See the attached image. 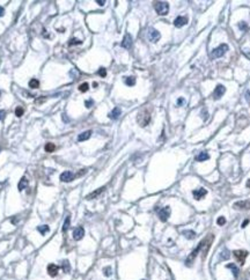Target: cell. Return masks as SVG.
Masks as SVG:
<instances>
[{
  "mask_svg": "<svg viewBox=\"0 0 250 280\" xmlns=\"http://www.w3.org/2000/svg\"><path fill=\"white\" fill-rule=\"evenodd\" d=\"M248 223H249V220H245V221H244V222L242 223V228H244V227H245V226H247Z\"/></svg>",
  "mask_w": 250,
  "mask_h": 280,
  "instance_id": "cell-40",
  "label": "cell"
},
{
  "mask_svg": "<svg viewBox=\"0 0 250 280\" xmlns=\"http://www.w3.org/2000/svg\"><path fill=\"white\" fill-rule=\"evenodd\" d=\"M160 37H161V35H160V33L156 29L151 28L148 30V38H149V41H152V42L155 43V42H157L160 40Z\"/></svg>",
  "mask_w": 250,
  "mask_h": 280,
  "instance_id": "cell-9",
  "label": "cell"
},
{
  "mask_svg": "<svg viewBox=\"0 0 250 280\" xmlns=\"http://www.w3.org/2000/svg\"><path fill=\"white\" fill-rule=\"evenodd\" d=\"M227 267L232 270V272H233L234 277H237V275H238V268L236 267V265H235V264H228V265H227Z\"/></svg>",
  "mask_w": 250,
  "mask_h": 280,
  "instance_id": "cell-24",
  "label": "cell"
},
{
  "mask_svg": "<svg viewBox=\"0 0 250 280\" xmlns=\"http://www.w3.org/2000/svg\"><path fill=\"white\" fill-rule=\"evenodd\" d=\"M83 236H85V229H83L82 227H76L73 230V238L75 241H80Z\"/></svg>",
  "mask_w": 250,
  "mask_h": 280,
  "instance_id": "cell-10",
  "label": "cell"
},
{
  "mask_svg": "<svg viewBox=\"0 0 250 280\" xmlns=\"http://www.w3.org/2000/svg\"><path fill=\"white\" fill-rule=\"evenodd\" d=\"M238 27H240V29L241 30H247V25H245V22H241V23H238Z\"/></svg>",
  "mask_w": 250,
  "mask_h": 280,
  "instance_id": "cell-35",
  "label": "cell"
},
{
  "mask_svg": "<svg viewBox=\"0 0 250 280\" xmlns=\"http://www.w3.org/2000/svg\"><path fill=\"white\" fill-rule=\"evenodd\" d=\"M91 136H92V131H85V132H82L81 134H79L78 140H79V141H85V140H88V139L91 138Z\"/></svg>",
  "mask_w": 250,
  "mask_h": 280,
  "instance_id": "cell-17",
  "label": "cell"
},
{
  "mask_svg": "<svg viewBox=\"0 0 250 280\" xmlns=\"http://www.w3.org/2000/svg\"><path fill=\"white\" fill-rule=\"evenodd\" d=\"M187 238H189V240H192V238H195V236H196V233L193 232V230H183V233H182Z\"/></svg>",
  "mask_w": 250,
  "mask_h": 280,
  "instance_id": "cell-21",
  "label": "cell"
},
{
  "mask_svg": "<svg viewBox=\"0 0 250 280\" xmlns=\"http://www.w3.org/2000/svg\"><path fill=\"white\" fill-rule=\"evenodd\" d=\"M206 193H207V191L203 188H199V189H196L192 191V195H193L195 199H197V200H200L202 198H204L206 196Z\"/></svg>",
  "mask_w": 250,
  "mask_h": 280,
  "instance_id": "cell-11",
  "label": "cell"
},
{
  "mask_svg": "<svg viewBox=\"0 0 250 280\" xmlns=\"http://www.w3.org/2000/svg\"><path fill=\"white\" fill-rule=\"evenodd\" d=\"M208 159H210V155H208L207 152H200V153L196 156V161H198V162H203V161H206V160H208Z\"/></svg>",
  "mask_w": 250,
  "mask_h": 280,
  "instance_id": "cell-16",
  "label": "cell"
},
{
  "mask_svg": "<svg viewBox=\"0 0 250 280\" xmlns=\"http://www.w3.org/2000/svg\"><path fill=\"white\" fill-rule=\"evenodd\" d=\"M217 223H218L219 226H223V225L226 223V219H225L223 217H219L218 220H217Z\"/></svg>",
  "mask_w": 250,
  "mask_h": 280,
  "instance_id": "cell-32",
  "label": "cell"
},
{
  "mask_svg": "<svg viewBox=\"0 0 250 280\" xmlns=\"http://www.w3.org/2000/svg\"><path fill=\"white\" fill-rule=\"evenodd\" d=\"M132 45V38H131V35L130 34H126L124 36V40L122 42V46L125 48V49H130Z\"/></svg>",
  "mask_w": 250,
  "mask_h": 280,
  "instance_id": "cell-14",
  "label": "cell"
},
{
  "mask_svg": "<svg viewBox=\"0 0 250 280\" xmlns=\"http://www.w3.org/2000/svg\"><path fill=\"white\" fill-rule=\"evenodd\" d=\"M230 257V255H229V251L227 250V249H225L222 252H221V255H220V258L221 259H228Z\"/></svg>",
  "mask_w": 250,
  "mask_h": 280,
  "instance_id": "cell-29",
  "label": "cell"
},
{
  "mask_svg": "<svg viewBox=\"0 0 250 280\" xmlns=\"http://www.w3.org/2000/svg\"><path fill=\"white\" fill-rule=\"evenodd\" d=\"M61 268H63L64 272H68V271H69L71 266H69L68 260H64V262H63V264H61Z\"/></svg>",
  "mask_w": 250,
  "mask_h": 280,
  "instance_id": "cell-27",
  "label": "cell"
},
{
  "mask_svg": "<svg viewBox=\"0 0 250 280\" xmlns=\"http://www.w3.org/2000/svg\"><path fill=\"white\" fill-rule=\"evenodd\" d=\"M245 99H247V101L250 103V90H248V91L245 93Z\"/></svg>",
  "mask_w": 250,
  "mask_h": 280,
  "instance_id": "cell-37",
  "label": "cell"
},
{
  "mask_svg": "<svg viewBox=\"0 0 250 280\" xmlns=\"http://www.w3.org/2000/svg\"><path fill=\"white\" fill-rule=\"evenodd\" d=\"M104 189H106L104 186H102V188H100V189H97V190L93 191L92 193H89V195H88L86 198H87V199H94V198H97V197H99V196H100V195H101V193L104 191Z\"/></svg>",
  "mask_w": 250,
  "mask_h": 280,
  "instance_id": "cell-15",
  "label": "cell"
},
{
  "mask_svg": "<svg viewBox=\"0 0 250 280\" xmlns=\"http://www.w3.org/2000/svg\"><path fill=\"white\" fill-rule=\"evenodd\" d=\"M93 103H94V102H93V100H88V101H86V102H85L86 108H91V107L93 106Z\"/></svg>",
  "mask_w": 250,
  "mask_h": 280,
  "instance_id": "cell-36",
  "label": "cell"
},
{
  "mask_svg": "<svg viewBox=\"0 0 250 280\" xmlns=\"http://www.w3.org/2000/svg\"><path fill=\"white\" fill-rule=\"evenodd\" d=\"M23 112H25V110H23L22 107H16V109H15V115H16L18 117H21V116L23 115Z\"/></svg>",
  "mask_w": 250,
  "mask_h": 280,
  "instance_id": "cell-31",
  "label": "cell"
},
{
  "mask_svg": "<svg viewBox=\"0 0 250 280\" xmlns=\"http://www.w3.org/2000/svg\"><path fill=\"white\" fill-rule=\"evenodd\" d=\"M97 73H99V75H100V76H102V78H104V76L107 75V71H106V68H103V67H102V68H100Z\"/></svg>",
  "mask_w": 250,
  "mask_h": 280,
  "instance_id": "cell-33",
  "label": "cell"
},
{
  "mask_svg": "<svg viewBox=\"0 0 250 280\" xmlns=\"http://www.w3.org/2000/svg\"><path fill=\"white\" fill-rule=\"evenodd\" d=\"M28 186V179L26 178V177H22L21 179H20V182H19V185H18V189H19V191H23Z\"/></svg>",
  "mask_w": 250,
  "mask_h": 280,
  "instance_id": "cell-18",
  "label": "cell"
},
{
  "mask_svg": "<svg viewBox=\"0 0 250 280\" xmlns=\"http://www.w3.org/2000/svg\"><path fill=\"white\" fill-rule=\"evenodd\" d=\"M103 273H104L106 277H110V275L112 274V270H111V267H110V266L104 267V268H103Z\"/></svg>",
  "mask_w": 250,
  "mask_h": 280,
  "instance_id": "cell-30",
  "label": "cell"
},
{
  "mask_svg": "<svg viewBox=\"0 0 250 280\" xmlns=\"http://www.w3.org/2000/svg\"><path fill=\"white\" fill-rule=\"evenodd\" d=\"M97 4H99L100 6H103V5L106 4V1H100V0H97Z\"/></svg>",
  "mask_w": 250,
  "mask_h": 280,
  "instance_id": "cell-41",
  "label": "cell"
},
{
  "mask_svg": "<svg viewBox=\"0 0 250 280\" xmlns=\"http://www.w3.org/2000/svg\"><path fill=\"white\" fill-rule=\"evenodd\" d=\"M4 14H5V10L3 7H0V16H3Z\"/></svg>",
  "mask_w": 250,
  "mask_h": 280,
  "instance_id": "cell-39",
  "label": "cell"
},
{
  "mask_svg": "<svg viewBox=\"0 0 250 280\" xmlns=\"http://www.w3.org/2000/svg\"><path fill=\"white\" fill-rule=\"evenodd\" d=\"M225 91H226V87L222 86V84H218V86L215 87L214 91H213V99H214V100H219V99H221V97L223 96V94H225Z\"/></svg>",
  "mask_w": 250,
  "mask_h": 280,
  "instance_id": "cell-6",
  "label": "cell"
},
{
  "mask_svg": "<svg viewBox=\"0 0 250 280\" xmlns=\"http://www.w3.org/2000/svg\"><path fill=\"white\" fill-rule=\"evenodd\" d=\"M159 218L162 222H166L167 220H168L169 215H170V207L169 206H166V207H162L159 210Z\"/></svg>",
  "mask_w": 250,
  "mask_h": 280,
  "instance_id": "cell-4",
  "label": "cell"
},
{
  "mask_svg": "<svg viewBox=\"0 0 250 280\" xmlns=\"http://www.w3.org/2000/svg\"><path fill=\"white\" fill-rule=\"evenodd\" d=\"M154 8H155V11L159 15H166V14H168L169 5L167 3H163V1H157V3L154 4Z\"/></svg>",
  "mask_w": 250,
  "mask_h": 280,
  "instance_id": "cell-3",
  "label": "cell"
},
{
  "mask_svg": "<svg viewBox=\"0 0 250 280\" xmlns=\"http://www.w3.org/2000/svg\"><path fill=\"white\" fill-rule=\"evenodd\" d=\"M88 88H89V84H88L87 82H83V83H81V84L79 86V90H80V91H82V93L87 91V90H88Z\"/></svg>",
  "mask_w": 250,
  "mask_h": 280,
  "instance_id": "cell-26",
  "label": "cell"
},
{
  "mask_svg": "<svg viewBox=\"0 0 250 280\" xmlns=\"http://www.w3.org/2000/svg\"><path fill=\"white\" fill-rule=\"evenodd\" d=\"M45 152H48V153H52L53 151H54V148H56V146L52 144V142H48L46 145H45Z\"/></svg>",
  "mask_w": 250,
  "mask_h": 280,
  "instance_id": "cell-25",
  "label": "cell"
},
{
  "mask_svg": "<svg viewBox=\"0 0 250 280\" xmlns=\"http://www.w3.org/2000/svg\"><path fill=\"white\" fill-rule=\"evenodd\" d=\"M234 208L236 210H250V200H241L234 203Z\"/></svg>",
  "mask_w": 250,
  "mask_h": 280,
  "instance_id": "cell-8",
  "label": "cell"
},
{
  "mask_svg": "<svg viewBox=\"0 0 250 280\" xmlns=\"http://www.w3.org/2000/svg\"><path fill=\"white\" fill-rule=\"evenodd\" d=\"M37 230H38V232H40L42 235H45L46 233H49L50 228H49L48 226H45V225H44V226H38V227H37Z\"/></svg>",
  "mask_w": 250,
  "mask_h": 280,
  "instance_id": "cell-23",
  "label": "cell"
},
{
  "mask_svg": "<svg viewBox=\"0 0 250 280\" xmlns=\"http://www.w3.org/2000/svg\"><path fill=\"white\" fill-rule=\"evenodd\" d=\"M247 186H248V188L250 189V179H248V182H247Z\"/></svg>",
  "mask_w": 250,
  "mask_h": 280,
  "instance_id": "cell-43",
  "label": "cell"
},
{
  "mask_svg": "<svg viewBox=\"0 0 250 280\" xmlns=\"http://www.w3.org/2000/svg\"><path fill=\"white\" fill-rule=\"evenodd\" d=\"M74 178H75V175H74L72 171H69V170H66V171H64V172L60 175V181H61V182H65V183L72 182Z\"/></svg>",
  "mask_w": 250,
  "mask_h": 280,
  "instance_id": "cell-7",
  "label": "cell"
},
{
  "mask_svg": "<svg viewBox=\"0 0 250 280\" xmlns=\"http://www.w3.org/2000/svg\"><path fill=\"white\" fill-rule=\"evenodd\" d=\"M227 51H228V45H227V44H221V45H219L217 49H214V50L211 52V58H212V59L220 58V57H222Z\"/></svg>",
  "mask_w": 250,
  "mask_h": 280,
  "instance_id": "cell-2",
  "label": "cell"
},
{
  "mask_svg": "<svg viewBox=\"0 0 250 280\" xmlns=\"http://www.w3.org/2000/svg\"><path fill=\"white\" fill-rule=\"evenodd\" d=\"M188 23V19L185 16H177L174 21V26L177 27V28H181L183 26H185Z\"/></svg>",
  "mask_w": 250,
  "mask_h": 280,
  "instance_id": "cell-13",
  "label": "cell"
},
{
  "mask_svg": "<svg viewBox=\"0 0 250 280\" xmlns=\"http://www.w3.org/2000/svg\"><path fill=\"white\" fill-rule=\"evenodd\" d=\"M29 87L33 88V89L38 88V87H40V81H38L37 79H31V80L29 81Z\"/></svg>",
  "mask_w": 250,
  "mask_h": 280,
  "instance_id": "cell-22",
  "label": "cell"
},
{
  "mask_svg": "<svg viewBox=\"0 0 250 280\" xmlns=\"http://www.w3.org/2000/svg\"><path fill=\"white\" fill-rule=\"evenodd\" d=\"M137 121H138V123H139V125L141 127H145L151 122V115H149V112L147 110L140 111L139 115H138V117H137Z\"/></svg>",
  "mask_w": 250,
  "mask_h": 280,
  "instance_id": "cell-1",
  "label": "cell"
},
{
  "mask_svg": "<svg viewBox=\"0 0 250 280\" xmlns=\"http://www.w3.org/2000/svg\"><path fill=\"white\" fill-rule=\"evenodd\" d=\"M68 228H69V217H67V218L65 219V222H64V225H63V232L65 233Z\"/></svg>",
  "mask_w": 250,
  "mask_h": 280,
  "instance_id": "cell-28",
  "label": "cell"
},
{
  "mask_svg": "<svg viewBox=\"0 0 250 280\" xmlns=\"http://www.w3.org/2000/svg\"><path fill=\"white\" fill-rule=\"evenodd\" d=\"M124 82H125V84L132 87V86L136 84V78H134V76H127V78H125Z\"/></svg>",
  "mask_w": 250,
  "mask_h": 280,
  "instance_id": "cell-20",
  "label": "cell"
},
{
  "mask_svg": "<svg viewBox=\"0 0 250 280\" xmlns=\"http://www.w3.org/2000/svg\"><path fill=\"white\" fill-rule=\"evenodd\" d=\"M4 115H5V111L4 110H0V121L3 119V117H4Z\"/></svg>",
  "mask_w": 250,
  "mask_h": 280,
  "instance_id": "cell-38",
  "label": "cell"
},
{
  "mask_svg": "<svg viewBox=\"0 0 250 280\" xmlns=\"http://www.w3.org/2000/svg\"><path fill=\"white\" fill-rule=\"evenodd\" d=\"M58 272H59V266L58 265H56V264L48 265V273H49L50 277H57Z\"/></svg>",
  "mask_w": 250,
  "mask_h": 280,
  "instance_id": "cell-12",
  "label": "cell"
},
{
  "mask_svg": "<svg viewBox=\"0 0 250 280\" xmlns=\"http://www.w3.org/2000/svg\"><path fill=\"white\" fill-rule=\"evenodd\" d=\"M69 45H73V44H81V41L80 40H76V38H73V40H71V42L68 43Z\"/></svg>",
  "mask_w": 250,
  "mask_h": 280,
  "instance_id": "cell-34",
  "label": "cell"
},
{
  "mask_svg": "<svg viewBox=\"0 0 250 280\" xmlns=\"http://www.w3.org/2000/svg\"><path fill=\"white\" fill-rule=\"evenodd\" d=\"M121 114H122V110H121L119 108H115V109L109 114V118H111V119H117V118L121 116Z\"/></svg>",
  "mask_w": 250,
  "mask_h": 280,
  "instance_id": "cell-19",
  "label": "cell"
},
{
  "mask_svg": "<svg viewBox=\"0 0 250 280\" xmlns=\"http://www.w3.org/2000/svg\"><path fill=\"white\" fill-rule=\"evenodd\" d=\"M182 103H183V99H180V100H178V102H177V104L180 106V104H182Z\"/></svg>",
  "mask_w": 250,
  "mask_h": 280,
  "instance_id": "cell-42",
  "label": "cell"
},
{
  "mask_svg": "<svg viewBox=\"0 0 250 280\" xmlns=\"http://www.w3.org/2000/svg\"><path fill=\"white\" fill-rule=\"evenodd\" d=\"M233 253H234L236 260H237L241 265H243L244 262H245V258H247V256H248V251H245V250H235Z\"/></svg>",
  "mask_w": 250,
  "mask_h": 280,
  "instance_id": "cell-5",
  "label": "cell"
}]
</instances>
